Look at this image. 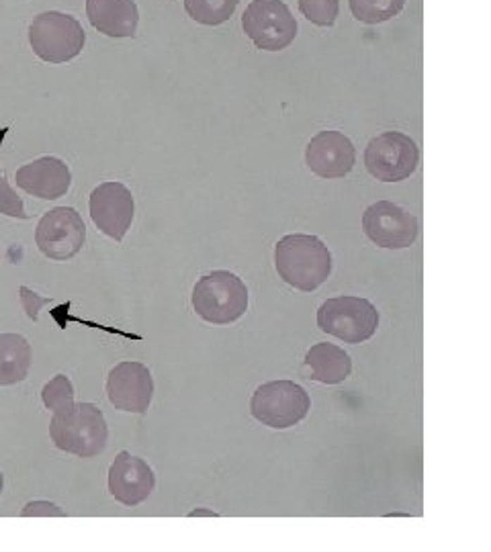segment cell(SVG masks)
Returning a JSON list of instances; mask_svg holds the SVG:
<instances>
[{
  "label": "cell",
  "instance_id": "obj_1",
  "mask_svg": "<svg viewBox=\"0 0 491 552\" xmlns=\"http://www.w3.org/2000/svg\"><path fill=\"white\" fill-rule=\"evenodd\" d=\"M275 268L289 287L311 293L332 275V254L318 235H285L275 246Z\"/></svg>",
  "mask_w": 491,
  "mask_h": 552
},
{
  "label": "cell",
  "instance_id": "obj_2",
  "mask_svg": "<svg viewBox=\"0 0 491 552\" xmlns=\"http://www.w3.org/2000/svg\"><path fill=\"white\" fill-rule=\"evenodd\" d=\"M49 436L56 448L68 454L92 458L107 448L108 427L97 405L74 403L62 413L51 415Z\"/></svg>",
  "mask_w": 491,
  "mask_h": 552
},
{
  "label": "cell",
  "instance_id": "obj_3",
  "mask_svg": "<svg viewBox=\"0 0 491 552\" xmlns=\"http://www.w3.org/2000/svg\"><path fill=\"white\" fill-rule=\"evenodd\" d=\"M192 309L207 323H234L248 309V287L230 270H213L192 287Z\"/></svg>",
  "mask_w": 491,
  "mask_h": 552
},
{
  "label": "cell",
  "instance_id": "obj_4",
  "mask_svg": "<svg viewBox=\"0 0 491 552\" xmlns=\"http://www.w3.org/2000/svg\"><path fill=\"white\" fill-rule=\"evenodd\" d=\"M86 33L78 19L60 11L37 15L29 25V45L47 64H66L85 49Z\"/></svg>",
  "mask_w": 491,
  "mask_h": 552
},
{
  "label": "cell",
  "instance_id": "obj_5",
  "mask_svg": "<svg viewBox=\"0 0 491 552\" xmlns=\"http://www.w3.org/2000/svg\"><path fill=\"white\" fill-rule=\"evenodd\" d=\"M318 327L346 344H361L375 336L379 311L363 297L344 295L328 299L318 309Z\"/></svg>",
  "mask_w": 491,
  "mask_h": 552
},
{
  "label": "cell",
  "instance_id": "obj_6",
  "mask_svg": "<svg viewBox=\"0 0 491 552\" xmlns=\"http://www.w3.org/2000/svg\"><path fill=\"white\" fill-rule=\"evenodd\" d=\"M309 409L311 399L307 391L293 381L264 382L250 399V413L254 420L273 429L297 425L307 418Z\"/></svg>",
  "mask_w": 491,
  "mask_h": 552
},
{
  "label": "cell",
  "instance_id": "obj_7",
  "mask_svg": "<svg viewBox=\"0 0 491 552\" xmlns=\"http://www.w3.org/2000/svg\"><path fill=\"white\" fill-rule=\"evenodd\" d=\"M242 29L266 51H280L297 37V21L282 0H252L244 11Z\"/></svg>",
  "mask_w": 491,
  "mask_h": 552
},
{
  "label": "cell",
  "instance_id": "obj_8",
  "mask_svg": "<svg viewBox=\"0 0 491 552\" xmlns=\"http://www.w3.org/2000/svg\"><path fill=\"white\" fill-rule=\"evenodd\" d=\"M420 151L416 142L399 131H387L368 142L364 149V166L381 182H402L418 168Z\"/></svg>",
  "mask_w": 491,
  "mask_h": 552
},
{
  "label": "cell",
  "instance_id": "obj_9",
  "mask_svg": "<svg viewBox=\"0 0 491 552\" xmlns=\"http://www.w3.org/2000/svg\"><path fill=\"white\" fill-rule=\"evenodd\" d=\"M86 242V225L74 207H56L39 219L35 230V244L45 258L68 262L82 250Z\"/></svg>",
  "mask_w": 491,
  "mask_h": 552
},
{
  "label": "cell",
  "instance_id": "obj_10",
  "mask_svg": "<svg viewBox=\"0 0 491 552\" xmlns=\"http://www.w3.org/2000/svg\"><path fill=\"white\" fill-rule=\"evenodd\" d=\"M364 235L379 248H409L420 232L418 219L391 201H377L363 215Z\"/></svg>",
  "mask_w": 491,
  "mask_h": 552
},
{
  "label": "cell",
  "instance_id": "obj_11",
  "mask_svg": "<svg viewBox=\"0 0 491 552\" xmlns=\"http://www.w3.org/2000/svg\"><path fill=\"white\" fill-rule=\"evenodd\" d=\"M90 219L101 234L121 242L129 232L135 215L133 194L123 182L108 180L90 192Z\"/></svg>",
  "mask_w": 491,
  "mask_h": 552
},
{
  "label": "cell",
  "instance_id": "obj_12",
  "mask_svg": "<svg viewBox=\"0 0 491 552\" xmlns=\"http://www.w3.org/2000/svg\"><path fill=\"white\" fill-rule=\"evenodd\" d=\"M108 403L119 411L146 413L154 397L150 368L142 362L125 360L111 368L107 379Z\"/></svg>",
  "mask_w": 491,
  "mask_h": 552
},
{
  "label": "cell",
  "instance_id": "obj_13",
  "mask_svg": "<svg viewBox=\"0 0 491 552\" xmlns=\"http://www.w3.org/2000/svg\"><path fill=\"white\" fill-rule=\"evenodd\" d=\"M156 487V475L139 456L121 450L108 468V493L123 506L135 508L146 501Z\"/></svg>",
  "mask_w": 491,
  "mask_h": 552
},
{
  "label": "cell",
  "instance_id": "obj_14",
  "mask_svg": "<svg viewBox=\"0 0 491 552\" xmlns=\"http://www.w3.org/2000/svg\"><path fill=\"white\" fill-rule=\"evenodd\" d=\"M356 151L340 131H320L305 148L307 168L323 180L344 178L354 168Z\"/></svg>",
  "mask_w": 491,
  "mask_h": 552
},
{
  "label": "cell",
  "instance_id": "obj_15",
  "mask_svg": "<svg viewBox=\"0 0 491 552\" xmlns=\"http://www.w3.org/2000/svg\"><path fill=\"white\" fill-rule=\"evenodd\" d=\"M17 187L27 194L43 201L64 196L72 187V172L64 160L56 156H43L21 166L15 174Z\"/></svg>",
  "mask_w": 491,
  "mask_h": 552
},
{
  "label": "cell",
  "instance_id": "obj_16",
  "mask_svg": "<svg viewBox=\"0 0 491 552\" xmlns=\"http://www.w3.org/2000/svg\"><path fill=\"white\" fill-rule=\"evenodd\" d=\"M86 17L107 37L123 39L137 33L139 11L135 0H86Z\"/></svg>",
  "mask_w": 491,
  "mask_h": 552
},
{
  "label": "cell",
  "instance_id": "obj_17",
  "mask_svg": "<svg viewBox=\"0 0 491 552\" xmlns=\"http://www.w3.org/2000/svg\"><path fill=\"white\" fill-rule=\"evenodd\" d=\"M301 372L309 381L321 384H340L352 372V360L348 352H344L336 344H316L307 350Z\"/></svg>",
  "mask_w": 491,
  "mask_h": 552
},
{
  "label": "cell",
  "instance_id": "obj_18",
  "mask_svg": "<svg viewBox=\"0 0 491 552\" xmlns=\"http://www.w3.org/2000/svg\"><path fill=\"white\" fill-rule=\"evenodd\" d=\"M31 344L21 334H0V387H11L25 381L31 368Z\"/></svg>",
  "mask_w": 491,
  "mask_h": 552
},
{
  "label": "cell",
  "instance_id": "obj_19",
  "mask_svg": "<svg viewBox=\"0 0 491 552\" xmlns=\"http://www.w3.org/2000/svg\"><path fill=\"white\" fill-rule=\"evenodd\" d=\"M240 0H185V11L192 21L215 27L230 21Z\"/></svg>",
  "mask_w": 491,
  "mask_h": 552
},
{
  "label": "cell",
  "instance_id": "obj_20",
  "mask_svg": "<svg viewBox=\"0 0 491 552\" xmlns=\"http://www.w3.org/2000/svg\"><path fill=\"white\" fill-rule=\"evenodd\" d=\"M348 4L356 21L377 25L397 17L406 0H348Z\"/></svg>",
  "mask_w": 491,
  "mask_h": 552
},
{
  "label": "cell",
  "instance_id": "obj_21",
  "mask_svg": "<svg viewBox=\"0 0 491 552\" xmlns=\"http://www.w3.org/2000/svg\"><path fill=\"white\" fill-rule=\"evenodd\" d=\"M43 405L51 413H62L74 405V387L66 375H56L49 382H45L42 389Z\"/></svg>",
  "mask_w": 491,
  "mask_h": 552
},
{
  "label": "cell",
  "instance_id": "obj_22",
  "mask_svg": "<svg viewBox=\"0 0 491 552\" xmlns=\"http://www.w3.org/2000/svg\"><path fill=\"white\" fill-rule=\"evenodd\" d=\"M301 15L320 27H332L336 23L340 2L338 0H299Z\"/></svg>",
  "mask_w": 491,
  "mask_h": 552
},
{
  "label": "cell",
  "instance_id": "obj_23",
  "mask_svg": "<svg viewBox=\"0 0 491 552\" xmlns=\"http://www.w3.org/2000/svg\"><path fill=\"white\" fill-rule=\"evenodd\" d=\"M0 215L13 217V219H31V215L25 211L23 199L8 184L4 170H0Z\"/></svg>",
  "mask_w": 491,
  "mask_h": 552
},
{
  "label": "cell",
  "instance_id": "obj_24",
  "mask_svg": "<svg viewBox=\"0 0 491 552\" xmlns=\"http://www.w3.org/2000/svg\"><path fill=\"white\" fill-rule=\"evenodd\" d=\"M19 295H21V305L23 309H25V313H27V318L37 323L39 321V309H42L43 305H47L51 299L37 295L29 287H19Z\"/></svg>",
  "mask_w": 491,
  "mask_h": 552
},
{
  "label": "cell",
  "instance_id": "obj_25",
  "mask_svg": "<svg viewBox=\"0 0 491 552\" xmlns=\"http://www.w3.org/2000/svg\"><path fill=\"white\" fill-rule=\"evenodd\" d=\"M21 515L23 518H37V515H42V518H62L64 511L60 510L56 503H51V501H29L23 508Z\"/></svg>",
  "mask_w": 491,
  "mask_h": 552
},
{
  "label": "cell",
  "instance_id": "obj_26",
  "mask_svg": "<svg viewBox=\"0 0 491 552\" xmlns=\"http://www.w3.org/2000/svg\"><path fill=\"white\" fill-rule=\"evenodd\" d=\"M191 515H215L211 511H192Z\"/></svg>",
  "mask_w": 491,
  "mask_h": 552
},
{
  "label": "cell",
  "instance_id": "obj_27",
  "mask_svg": "<svg viewBox=\"0 0 491 552\" xmlns=\"http://www.w3.org/2000/svg\"><path fill=\"white\" fill-rule=\"evenodd\" d=\"M2 487H4V477H2V472H0V495H2Z\"/></svg>",
  "mask_w": 491,
  "mask_h": 552
}]
</instances>
